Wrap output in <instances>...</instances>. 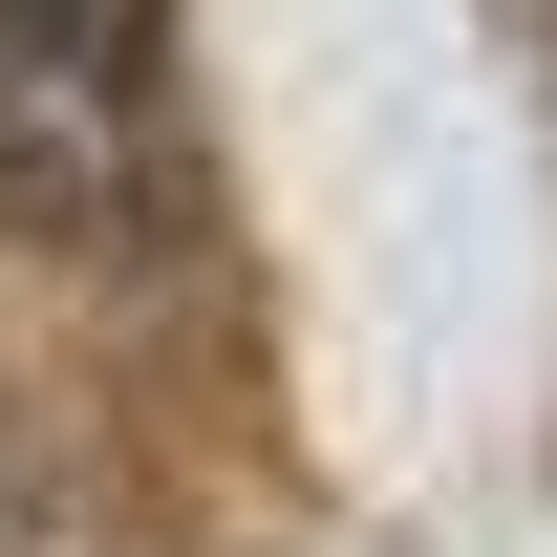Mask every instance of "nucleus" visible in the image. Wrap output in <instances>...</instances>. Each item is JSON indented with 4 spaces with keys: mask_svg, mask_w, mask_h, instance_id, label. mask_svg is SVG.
I'll list each match as a JSON object with an SVG mask.
<instances>
[{
    "mask_svg": "<svg viewBox=\"0 0 557 557\" xmlns=\"http://www.w3.org/2000/svg\"><path fill=\"white\" fill-rule=\"evenodd\" d=\"M172 194V0H0V214L108 258Z\"/></svg>",
    "mask_w": 557,
    "mask_h": 557,
    "instance_id": "nucleus-1",
    "label": "nucleus"
}]
</instances>
